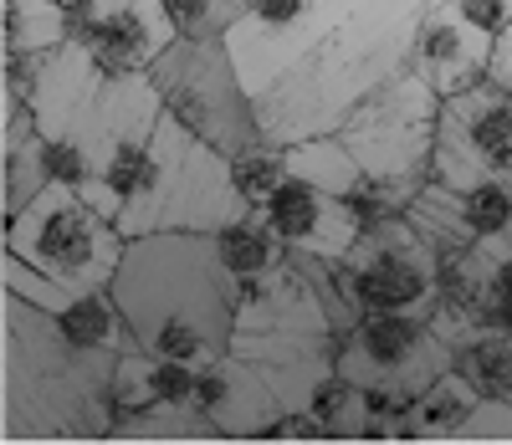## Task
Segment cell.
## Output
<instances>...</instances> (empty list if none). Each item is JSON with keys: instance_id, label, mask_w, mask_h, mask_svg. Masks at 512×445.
I'll list each match as a JSON object with an SVG mask.
<instances>
[{"instance_id": "cell-23", "label": "cell", "mask_w": 512, "mask_h": 445, "mask_svg": "<svg viewBox=\"0 0 512 445\" xmlns=\"http://www.w3.org/2000/svg\"><path fill=\"white\" fill-rule=\"evenodd\" d=\"M313 420L323 425L328 440H364V384H354L344 369H333L313 399H308Z\"/></svg>"}, {"instance_id": "cell-27", "label": "cell", "mask_w": 512, "mask_h": 445, "mask_svg": "<svg viewBox=\"0 0 512 445\" xmlns=\"http://www.w3.org/2000/svg\"><path fill=\"white\" fill-rule=\"evenodd\" d=\"M441 6H451L466 26H477L482 36H502L512 26V0H441Z\"/></svg>"}, {"instance_id": "cell-21", "label": "cell", "mask_w": 512, "mask_h": 445, "mask_svg": "<svg viewBox=\"0 0 512 445\" xmlns=\"http://www.w3.org/2000/svg\"><path fill=\"white\" fill-rule=\"evenodd\" d=\"M282 159H287V169L297 174V180H308V185H318V190H328V195H338V200H344V195L364 180L359 159L344 149V139H338V133H323V139H303V144H287Z\"/></svg>"}, {"instance_id": "cell-29", "label": "cell", "mask_w": 512, "mask_h": 445, "mask_svg": "<svg viewBox=\"0 0 512 445\" xmlns=\"http://www.w3.org/2000/svg\"><path fill=\"white\" fill-rule=\"evenodd\" d=\"M487 82H497V87L512 93V26L492 41V72H487Z\"/></svg>"}, {"instance_id": "cell-6", "label": "cell", "mask_w": 512, "mask_h": 445, "mask_svg": "<svg viewBox=\"0 0 512 445\" xmlns=\"http://www.w3.org/2000/svg\"><path fill=\"white\" fill-rule=\"evenodd\" d=\"M6 251L67 292H108L123 266L128 236L88 195L47 185L21 215L6 220Z\"/></svg>"}, {"instance_id": "cell-10", "label": "cell", "mask_w": 512, "mask_h": 445, "mask_svg": "<svg viewBox=\"0 0 512 445\" xmlns=\"http://www.w3.org/2000/svg\"><path fill=\"white\" fill-rule=\"evenodd\" d=\"M487 180H512V93L497 82H477L441 103L431 185L477 190Z\"/></svg>"}, {"instance_id": "cell-34", "label": "cell", "mask_w": 512, "mask_h": 445, "mask_svg": "<svg viewBox=\"0 0 512 445\" xmlns=\"http://www.w3.org/2000/svg\"><path fill=\"white\" fill-rule=\"evenodd\" d=\"M93 445H128V440H93Z\"/></svg>"}, {"instance_id": "cell-11", "label": "cell", "mask_w": 512, "mask_h": 445, "mask_svg": "<svg viewBox=\"0 0 512 445\" xmlns=\"http://www.w3.org/2000/svg\"><path fill=\"white\" fill-rule=\"evenodd\" d=\"M338 369L364 389H400L420 399L441 374H451V348L425 313H364L338 348Z\"/></svg>"}, {"instance_id": "cell-5", "label": "cell", "mask_w": 512, "mask_h": 445, "mask_svg": "<svg viewBox=\"0 0 512 445\" xmlns=\"http://www.w3.org/2000/svg\"><path fill=\"white\" fill-rule=\"evenodd\" d=\"M241 210L246 205H241L236 180H231V159L164 113L154 128L139 185L128 195V205L118 210V231L128 241L159 236V231L216 236Z\"/></svg>"}, {"instance_id": "cell-12", "label": "cell", "mask_w": 512, "mask_h": 445, "mask_svg": "<svg viewBox=\"0 0 512 445\" xmlns=\"http://www.w3.org/2000/svg\"><path fill=\"white\" fill-rule=\"evenodd\" d=\"M72 41L103 67V77H149L180 31L164 0H82L72 11Z\"/></svg>"}, {"instance_id": "cell-25", "label": "cell", "mask_w": 512, "mask_h": 445, "mask_svg": "<svg viewBox=\"0 0 512 445\" xmlns=\"http://www.w3.org/2000/svg\"><path fill=\"white\" fill-rule=\"evenodd\" d=\"M164 11L185 41H226L241 21V0H164Z\"/></svg>"}, {"instance_id": "cell-4", "label": "cell", "mask_w": 512, "mask_h": 445, "mask_svg": "<svg viewBox=\"0 0 512 445\" xmlns=\"http://www.w3.org/2000/svg\"><path fill=\"white\" fill-rule=\"evenodd\" d=\"M231 307H236L231 353L262 369L282 410H308L313 389L338 369V348H344V333H338L323 292L313 287L308 266L287 251L277 272L231 282Z\"/></svg>"}, {"instance_id": "cell-33", "label": "cell", "mask_w": 512, "mask_h": 445, "mask_svg": "<svg viewBox=\"0 0 512 445\" xmlns=\"http://www.w3.org/2000/svg\"><path fill=\"white\" fill-rule=\"evenodd\" d=\"M57 6H67V11H77V6H82V0H57Z\"/></svg>"}, {"instance_id": "cell-14", "label": "cell", "mask_w": 512, "mask_h": 445, "mask_svg": "<svg viewBox=\"0 0 512 445\" xmlns=\"http://www.w3.org/2000/svg\"><path fill=\"white\" fill-rule=\"evenodd\" d=\"M410 67L431 82L441 98H456V93H466V87L487 82V72H492V36H482L477 26H466L451 6H441V0H425Z\"/></svg>"}, {"instance_id": "cell-16", "label": "cell", "mask_w": 512, "mask_h": 445, "mask_svg": "<svg viewBox=\"0 0 512 445\" xmlns=\"http://www.w3.org/2000/svg\"><path fill=\"white\" fill-rule=\"evenodd\" d=\"M487 405V399L466 384L461 374H441L431 389H425L415 399V410H410V430L405 440L410 445H441V440H461L466 425L477 420V410Z\"/></svg>"}, {"instance_id": "cell-7", "label": "cell", "mask_w": 512, "mask_h": 445, "mask_svg": "<svg viewBox=\"0 0 512 445\" xmlns=\"http://www.w3.org/2000/svg\"><path fill=\"white\" fill-rule=\"evenodd\" d=\"M149 82L159 87L164 113L175 123H185L210 149H221L226 159L267 144L262 123H256V103H251L246 82L231 62L226 41H185L180 36L149 67Z\"/></svg>"}, {"instance_id": "cell-31", "label": "cell", "mask_w": 512, "mask_h": 445, "mask_svg": "<svg viewBox=\"0 0 512 445\" xmlns=\"http://www.w3.org/2000/svg\"><path fill=\"white\" fill-rule=\"evenodd\" d=\"M6 445H67V440H6Z\"/></svg>"}, {"instance_id": "cell-17", "label": "cell", "mask_w": 512, "mask_h": 445, "mask_svg": "<svg viewBox=\"0 0 512 445\" xmlns=\"http://www.w3.org/2000/svg\"><path fill=\"white\" fill-rule=\"evenodd\" d=\"M57 323H62V333H67L82 353H93V359H113V364L139 343L113 292H77L72 307H67Z\"/></svg>"}, {"instance_id": "cell-2", "label": "cell", "mask_w": 512, "mask_h": 445, "mask_svg": "<svg viewBox=\"0 0 512 445\" xmlns=\"http://www.w3.org/2000/svg\"><path fill=\"white\" fill-rule=\"evenodd\" d=\"M108 292L118 297L128 328L154 359L205 369L231 353L236 338L231 277L216 261L210 236H185V231L134 236Z\"/></svg>"}, {"instance_id": "cell-35", "label": "cell", "mask_w": 512, "mask_h": 445, "mask_svg": "<svg viewBox=\"0 0 512 445\" xmlns=\"http://www.w3.org/2000/svg\"><path fill=\"white\" fill-rule=\"evenodd\" d=\"M344 445H369V440H344Z\"/></svg>"}, {"instance_id": "cell-8", "label": "cell", "mask_w": 512, "mask_h": 445, "mask_svg": "<svg viewBox=\"0 0 512 445\" xmlns=\"http://www.w3.org/2000/svg\"><path fill=\"white\" fill-rule=\"evenodd\" d=\"M441 93L425 82L415 67L390 77L344 118L338 139L359 159L364 174L390 180L405 190L431 185V159H436V123H441Z\"/></svg>"}, {"instance_id": "cell-24", "label": "cell", "mask_w": 512, "mask_h": 445, "mask_svg": "<svg viewBox=\"0 0 512 445\" xmlns=\"http://www.w3.org/2000/svg\"><path fill=\"white\" fill-rule=\"evenodd\" d=\"M287 174L292 169H287L277 144H256V149L231 159V180H236V195H241L246 210H267V200L287 185Z\"/></svg>"}, {"instance_id": "cell-20", "label": "cell", "mask_w": 512, "mask_h": 445, "mask_svg": "<svg viewBox=\"0 0 512 445\" xmlns=\"http://www.w3.org/2000/svg\"><path fill=\"white\" fill-rule=\"evenodd\" d=\"M451 374H461L482 399L512 405V333H472L451 348Z\"/></svg>"}, {"instance_id": "cell-19", "label": "cell", "mask_w": 512, "mask_h": 445, "mask_svg": "<svg viewBox=\"0 0 512 445\" xmlns=\"http://www.w3.org/2000/svg\"><path fill=\"white\" fill-rule=\"evenodd\" d=\"M0 36H6V52H57L72 41V11L57 0H6L0 11Z\"/></svg>"}, {"instance_id": "cell-26", "label": "cell", "mask_w": 512, "mask_h": 445, "mask_svg": "<svg viewBox=\"0 0 512 445\" xmlns=\"http://www.w3.org/2000/svg\"><path fill=\"white\" fill-rule=\"evenodd\" d=\"M0 287H6L11 297H21V302H31V307H41V313H52V318H62L67 307H72V297L77 292H67V287H57L52 277H41L36 266H26L21 256H0Z\"/></svg>"}, {"instance_id": "cell-32", "label": "cell", "mask_w": 512, "mask_h": 445, "mask_svg": "<svg viewBox=\"0 0 512 445\" xmlns=\"http://www.w3.org/2000/svg\"><path fill=\"white\" fill-rule=\"evenodd\" d=\"M216 445H272V440H216Z\"/></svg>"}, {"instance_id": "cell-28", "label": "cell", "mask_w": 512, "mask_h": 445, "mask_svg": "<svg viewBox=\"0 0 512 445\" xmlns=\"http://www.w3.org/2000/svg\"><path fill=\"white\" fill-rule=\"evenodd\" d=\"M262 440H272V445H323L328 435H323V425L313 420V410H282V415L267 425Z\"/></svg>"}, {"instance_id": "cell-22", "label": "cell", "mask_w": 512, "mask_h": 445, "mask_svg": "<svg viewBox=\"0 0 512 445\" xmlns=\"http://www.w3.org/2000/svg\"><path fill=\"white\" fill-rule=\"evenodd\" d=\"M461 210L477 246L492 251L497 261H512V180H487L477 190H466Z\"/></svg>"}, {"instance_id": "cell-30", "label": "cell", "mask_w": 512, "mask_h": 445, "mask_svg": "<svg viewBox=\"0 0 512 445\" xmlns=\"http://www.w3.org/2000/svg\"><path fill=\"white\" fill-rule=\"evenodd\" d=\"M497 333H512V261L497 266Z\"/></svg>"}, {"instance_id": "cell-3", "label": "cell", "mask_w": 512, "mask_h": 445, "mask_svg": "<svg viewBox=\"0 0 512 445\" xmlns=\"http://www.w3.org/2000/svg\"><path fill=\"white\" fill-rule=\"evenodd\" d=\"M6 440H108L113 359L82 353L62 323L6 292Z\"/></svg>"}, {"instance_id": "cell-1", "label": "cell", "mask_w": 512, "mask_h": 445, "mask_svg": "<svg viewBox=\"0 0 512 445\" xmlns=\"http://www.w3.org/2000/svg\"><path fill=\"white\" fill-rule=\"evenodd\" d=\"M425 0H313L256 98L262 139L287 149L338 133L344 118L410 67Z\"/></svg>"}, {"instance_id": "cell-15", "label": "cell", "mask_w": 512, "mask_h": 445, "mask_svg": "<svg viewBox=\"0 0 512 445\" xmlns=\"http://www.w3.org/2000/svg\"><path fill=\"white\" fill-rule=\"evenodd\" d=\"M200 415L216 425L221 440H262L267 425L282 415L277 389L262 379V369L246 364L241 353H226V359L200 369Z\"/></svg>"}, {"instance_id": "cell-9", "label": "cell", "mask_w": 512, "mask_h": 445, "mask_svg": "<svg viewBox=\"0 0 512 445\" xmlns=\"http://www.w3.org/2000/svg\"><path fill=\"white\" fill-rule=\"evenodd\" d=\"M333 277L359 318L364 313H425L431 318L436 297H441V256L415 231V220L400 215L390 226L364 231L344 261H333Z\"/></svg>"}, {"instance_id": "cell-13", "label": "cell", "mask_w": 512, "mask_h": 445, "mask_svg": "<svg viewBox=\"0 0 512 445\" xmlns=\"http://www.w3.org/2000/svg\"><path fill=\"white\" fill-rule=\"evenodd\" d=\"M262 215L272 220L277 241L297 256L344 261L359 241V220L349 215V205L318 185H308V180H297V174H287V185L267 200Z\"/></svg>"}, {"instance_id": "cell-18", "label": "cell", "mask_w": 512, "mask_h": 445, "mask_svg": "<svg viewBox=\"0 0 512 445\" xmlns=\"http://www.w3.org/2000/svg\"><path fill=\"white\" fill-rule=\"evenodd\" d=\"M210 241H216V261L226 266L231 282L267 277V272H277V266L287 261V246L277 241L272 220H267L262 210H241L231 226H221Z\"/></svg>"}]
</instances>
